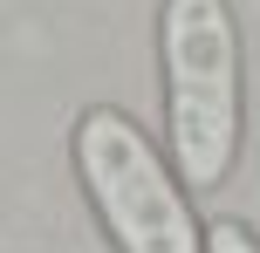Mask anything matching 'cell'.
<instances>
[{"label":"cell","mask_w":260,"mask_h":253,"mask_svg":"<svg viewBox=\"0 0 260 253\" xmlns=\"http://www.w3.org/2000/svg\"><path fill=\"white\" fill-rule=\"evenodd\" d=\"M199 253H260V240L240 226V219H212L206 240H199Z\"/></svg>","instance_id":"obj_3"},{"label":"cell","mask_w":260,"mask_h":253,"mask_svg":"<svg viewBox=\"0 0 260 253\" xmlns=\"http://www.w3.org/2000/svg\"><path fill=\"white\" fill-rule=\"evenodd\" d=\"M76 171L117 253H199L192 205L178 199L151 137L117 110H89L76 123Z\"/></svg>","instance_id":"obj_2"},{"label":"cell","mask_w":260,"mask_h":253,"mask_svg":"<svg viewBox=\"0 0 260 253\" xmlns=\"http://www.w3.org/2000/svg\"><path fill=\"white\" fill-rule=\"evenodd\" d=\"M165 123L192 192H212L240 151V27L226 0H165Z\"/></svg>","instance_id":"obj_1"}]
</instances>
